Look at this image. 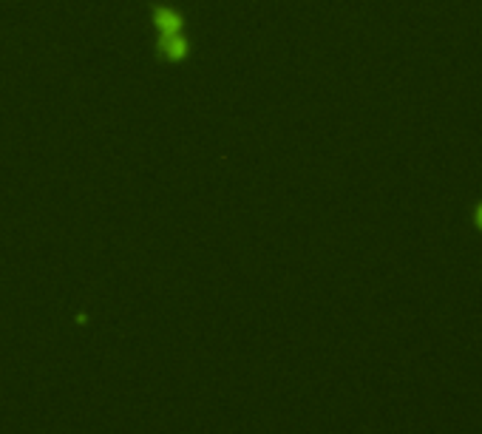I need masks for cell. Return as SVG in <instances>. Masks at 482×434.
<instances>
[{"mask_svg": "<svg viewBox=\"0 0 482 434\" xmlns=\"http://www.w3.org/2000/svg\"><path fill=\"white\" fill-rule=\"evenodd\" d=\"M156 20H159V29H162L165 35H176V32H179V18L170 15L167 9H162V12L156 15Z\"/></svg>", "mask_w": 482, "mask_h": 434, "instance_id": "obj_1", "label": "cell"}, {"mask_svg": "<svg viewBox=\"0 0 482 434\" xmlns=\"http://www.w3.org/2000/svg\"><path fill=\"white\" fill-rule=\"evenodd\" d=\"M162 46H165V52H167L170 57H182V54L187 52V46H184V40H179L176 35H165V40H162Z\"/></svg>", "mask_w": 482, "mask_h": 434, "instance_id": "obj_2", "label": "cell"}]
</instances>
